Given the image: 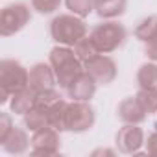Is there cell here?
<instances>
[{
  "mask_svg": "<svg viewBox=\"0 0 157 157\" xmlns=\"http://www.w3.org/2000/svg\"><path fill=\"white\" fill-rule=\"evenodd\" d=\"M48 63L52 65L56 78H57V85L61 89H67L70 85V82L74 78L85 70L83 61L76 56L72 46H63V44H56L50 50V57Z\"/></svg>",
  "mask_w": 157,
  "mask_h": 157,
  "instance_id": "cell-1",
  "label": "cell"
},
{
  "mask_svg": "<svg viewBox=\"0 0 157 157\" xmlns=\"http://www.w3.org/2000/svg\"><path fill=\"white\" fill-rule=\"evenodd\" d=\"M85 35H89L85 21L74 13H59L50 21V37L56 44L74 46Z\"/></svg>",
  "mask_w": 157,
  "mask_h": 157,
  "instance_id": "cell-2",
  "label": "cell"
},
{
  "mask_svg": "<svg viewBox=\"0 0 157 157\" xmlns=\"http://www.w3.org/2000/svg\"><path fill=\"white\" fill-rule=\"evenodd\" d=\"M89 35L94 41L100 54H111V52L118 50L126 43L128 30H126V26L122 22L111 19V21H102L100 24H96L89 32Z\"/></svg>",
  "mask_w": 157,
  "mask_h": 157,
  "instance_id": "cell-3",
  "label": "cell"
},
{
  "mask_svg": "<svg viewBox=\"0 0 157 157\" xmlns=\"http://www.w3.org/2000/svg\"><path fill=\"white\" fill-rule=\"evenodd\" d=\"M32 10L26 2H11L0 11V35L11 37L26 28L32 21Z\"/></svg>",
  "mask_w": 157,
  "mask_h": 157,
  "instance_id": "cell-4",
  "label": "cell"
},
{
  "mask_svg": "<svg viewBox=\"0 0 157 157\" xmlns=\"http://www.w3.org/2000/svg\"><path fill=\"white\" fill-rule=\"evenodd\" d=\"M30 87V70L15 59L0 61V89L8 91L11 96Z\"/></svg>",
  "mask_w": 157,
  "mask_h": 157,
  "instance_id": "cell-5",
  "label": "cell"
},
{
  "mask_svg": "<svg viewBox=\"0 0 157 157\" xmlns=\"http://www.w3.org/2000/svg\"><path fill=\"white\" fill-rule=\"evenodd\" d=\"M96 122V111L89 102L70 100L67 107V131L85 133Z\"/></svg>",
  "mask_w": 157,
  "mask_h": 157,
  "instance_id": "cell-6",
  "label": "cell"
},
{
  "mask_svg": "<svg viewBox=\"0 0 157 157\" xmlns=\"http://www.w3.org/2000/svg\"><path fill=\"white\" fill-rule=\"evenodd\" d=\"M83 65H85V70L94 78V82L98 85H109V83H113L117 74H118L115 59L111 56H107V54H98V56H94L93 59H89Z\"/></svg>",
  "mask_w": 157,
  "mask_h": 157,
  "instance_id": "cell-7",
  "label": "cell"
},
{
  "mask_svg": "<svg viewBox=\"0 0 157 157\" xmlns=\"http://www.w3.org/2000/svg\"><path fill=\"white\" fill-rule=\"evenodd\" d=\"M115 144H117V150L120 153H126V155L139 153L142 144H146L142 128H139V124H124L117 131Z\"/></svg>",
  "mask_w": 157,
  "mask_h": 157,
  "instance_id": "cell-8",
  "label": "cell"
},
{
  "mask_svg": "<svg viewBox=\"0 0 157 157\" xmlns=\"http://www.w3.org/2000/svg\"><path fill=\"white\" fill-rule=\"evenodd\" d=\"M61 131L54 129L52 126H46L32 135V146L30 151L33 155H57L61 148Z\"/></svg>",
  "mask_w": 157,
  "mask_h": 157,
  "instance_id": "cell-9",
  "label": "cell"
},
{
  "mask_svg": "<svg viewBox=\"0 0 157 157\" xmlns=\"http://www.w3.org/2000/svg\"><path fill=\"white\" fill-rule=\"evenodd\" d=\"M96 87H98V83L94 82V78H93L87 70H83V72H80V74H78L74 80L70 82V85H68L65 91H67V94H68L70 100L91 102V98H93L94 93H96Z\"/></svg>",
  "mask_w": 157,
  "mask_h": 157,
  "instance_id": "cell-10",
  "label": "cell"
},
{
  "mask_svg": "<svg viewBox=\"0 0 157 157\" xmlns=\"http://www.w3.org/2000/svg\"><path fill=\"white\" fill-rule=\"evenodd\" d=\"M57 85V78L50 63H35L30 67V87L39 93L44 89H52Z\"/></svg>",
  "mask_w": 157,
  "mask_h": 157,
  "instance_id": "cell-11",
  "label": "cell"
},
{
  "mask_svg": "<svg viewBox=\"0 0 157 157\" xmlns=\"http://www.w3.org/2000/svg\"><path fill=\"white\" fill-rule=\"evenodd\" d=\"M117 117L124 124H142L148 118V113L144 111V107L140 105V102L137 100V96H128V98H124L118 104Z\"/></svg>",
  "mask_w": 157,
  "mask_h": 157,
  "instance_id": "cell-12",
  "label": "cell"
},
{
  "mask_svg": "<svg viewBox=\"0 0 157 157\" xmlns=\"http://www.w3.org/2000/svg\"><path fill=\"white\" fill-rule=\"evenodd\" d=\"M4 148V151H8V153H11V155H22L30 146H32V139L28 137V133H26V128H19V126H15L13 128V131L10 133V137L0 144Z\"/></svg>",
  "mask_w": 157,
  "mask_h": 157,
  "instance_id": "cell-13",
  "label": "cell"
},
{
  "mask_svg": "<svg viewBox=\"0 0 157 157\" xmlns=\"http://www.w3.org/2000/svg\"><path fill=\"white\" fill-rule=\"evenodd\" d=\"M126 6L128 0H94V13L102 21H111L124 15Z\"/></svg>",
  "mask_w": 157,
  "mask_h": 157,
  "instance_id": "cell-14",
  "label": "cell"
},
{
  "mask_svg": "<svg viewBox=\"0 0 157 157\" xmlns=\"http://www.w3.org/2000/svg\"><path fill=\"white\" fill-rule=\"evenodd\" d=\"M35 96H37V93H35L32 87H26V89L15 93V94L11 96V100H10V109H11V113L21 115V117L26 115L32 107H35Z\"/></svg>",
  "mask_w": 157,
  "mask_h": 157,
  "instance_id": "cell-15",
  "label": "cell"
},
{
  "mask_svg": "<svg viewBox=\"0 0 157 157\" xmlns=\"http://www.w3.org/2000/svg\"><path fill=\"white\" fill-rule=\"evenodd\" d=\"M139 89H157V61H148L137 70Z\"/></svg>",
  "mask_w": 157,
  "mask_h": 157,
  "instance_id": "cell-16",
  "label": "cell"
},
{
  "mask_svg": "<svg viewBox=\"0 0 157 157\" xmlns=\"http://www.w3.org/2000/svg\"><path fill=\"white\" fill-rule=\"evenodd\" d=\"M22 124L28 131L35 133V131L48 126V111L39 109V107H32L26 115H22Z\"/></svg>",
  "mask_w": 157,
  "mask_h": 157,
  "instance_id": "cell-17",
  "label": "cell"
},
{
  "mask_svg": "<svg viewBox=\"0 0 157 157\" xmlns=\"http://www.w3.org/2000/svg\"><path fill=\"white\" fill-rule=\"evenodd\" d=\"M67 107H68V102L63 98L54 107H50L48 109V126H52L57 131H67Z\"/></svg>",
  "mask_w": 157,
  "mask_h": 157,
  "instance_id": "cell-18",
  "label": "cell"
},
{
  "mask_svg": "<svg viewBox=\"0 0 157 157\" xmlns=\"http://www.w3.org/2000/svg\"><path fill=\"white\" fill-rule=\"evenodd\" d=\"M135 37L140 43H148L157 37V15H148L144 17L137 26H135Z\"/></svg>",
  "mask_w": 157,
  "mask_h": 157,
  "instance_id": "cell-19",
  "label": "cell"
},
{
  "mask_svg": "<svg viewBox=\"0 0 157 157\" xmlns=\"http://www.w3.org/2000/svg\"><path fill=\"white\" fill-rule=\"evenodd\" d=\"M74 52H76V56L80 57L83 63H87L89 59H93L94 56H98L100 54V50L96 48V44H94V41L91 39V35H85L83 39H80L74 46Z\"/></svg>",
  "mask_w": 157,
  "mask_h": 157,
  "instance_id": "cell-20",
  "label": "cell"
},
{
  "mask_svg": "<svg viewBox=\"0 0 157 157\" xmlns=\"http://www.w3.org/2000/svg\"><path fill=\"white\" fill-rule=\"evenodd\" d=\"M61 98H63V96L59 94V91H57L56 87H52V89H44V91H39L37 96H35V107L48 111V109L54 107Z\"/></svg>",
  "mask_w": 157,
  "mask_h": 157,
  "instance_id": "cell-21",
  "label": "cell"
},
{
  "mask_svg": "<svg viewBox=\"0 0 157 157\" xmlns=\"http://www.w3.org/2000/svg\"><path fill=\"white\" fill-rule=\"evenodd\" d=\"M65 6L70 13L85 19L94 11V0H65Z\"/></svg>",
  "mask_w": 157,
  "mask_h": 157,
  "instance_id": "cell-22",
  "label": "cell"
},
{
  "mask_svg": "<svg viewBox=\"0 0 157 157\" xmlns=\"http://www.w3.org/2000/svg\"><path fill=\"white\" fill-rule=\"evenodd\" d=\"M135 96L148 115L157 113V89H139Z\"/></svg>",
  "mask_w": 157,
  "mask_h": 157,
  "instance_id": "cell-23",
  "label": "cell"
},
{
  "mask_svg": "<svg viewBox=\"0 0 157 157\" xmlns=\"http://www.w3.org/2000/svg\"><path fill=\"white\" fill-rule=\"evenodd\" d=\"M63 0H32V8L41 15H50L59 10Z\"/></svg>",
  "mask_w": 157,
  "mask_h": 157,
  "instance_id": "cell-24",
  "label": "cell"
},
{
  "mask_svg": "<svg viewBox=\"0 0 157 157\" xmlns=\"http://www.w3.org/2000/svg\"><path fill=\"white\" fill-rule=\"evenodd\" d=\"M13 128H15V124L11 120V115L6 113V111H0V144L10 137V133L13 131Z\"/></svg>",
  "mask_w": 157,
  "mask_h": 157,
  "instance_id": "cell-25",
  "label": "cell"
},
{
  "mask_svg": "<svg viewBox=\"0 0 157 157\" xmlns=\"http://www.w3.org/2000/svg\"><path fill=\"white\" fill-rule=\"evenodd\" d=\"M144 56L150 59V61H157V37L144 43Z\"/></svg>",
  "mask_w": 157,
  "mask_h": 157,
  "instance_id": "cell-26",
  "label": "cell"
},
{
  "mask_svg": "<svg viewBox=\"0 0 157 157\" xmlns=\"http://www.w3.org/2000/svg\"><path fill=\"white\" fill-rule=\"evenodd\" d=\"M146 150H148V153L157 155V129H155L153 133H150V135H148V140H146Z\"/></svg>",
  "mask_w": 157,
  "mask_h": 157,
  "instance_id": "cell-27",
  "label": "cell"
},
{
  "mask_svg": "<svg viewBox=\"0 0 157 157\" xmlns=\"http://www.w3.org/2000/svg\"><path fill=\"white\" fill-rule=\"evenodd\" d=\"M115 153H117V151H115V150H109V148H96L91 155L96 157V155H115Z\"/></svg>",
  "mask_w": 157,
  "mask_h": 157,
  "instance_id": "cell-28",
  "label": "cell"
}]
</instances>
